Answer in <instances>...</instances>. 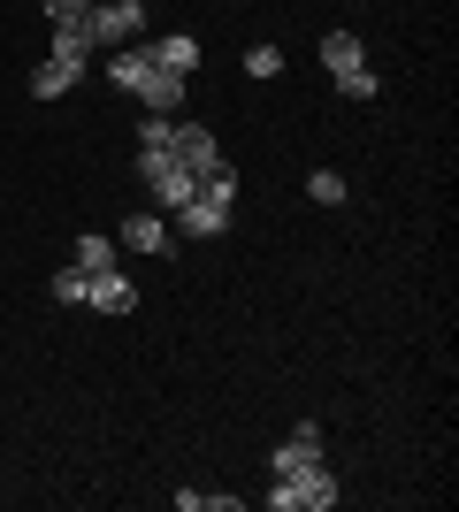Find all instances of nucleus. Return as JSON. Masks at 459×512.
<instances>
[{
    "label": "nucleus",
    "mask_w": 459,
    "mask_h": 512,
    "mask_svg": "<svg viewBox=\"0 0 459 512\" xmlns=\"http://www.w3.org/2000/svg\"><path fill=\"white\" fill-rule=\"evenodd\" d=\"M337 505V474H299V482H276L268 490V512H329Z\"/></svg>",
    "instance_id": "20e7f679"
},
{
    "label": "nucleus",
    "mask_w": 459,
    "mask_h": 512,
    "mask_svg": "<svg viewBox=\"0 0 459 512\" xmlns=\"http://www.w3.org/2000/svg\"><path fill=\"white\" fill-rule=\"evenodd\" d=\"M306 199H314V207H345V176H337V169H314V176H306Z\"/></svg>",
    "instance_id": "a211bd4d"
},
{
    "label": "nucleus",
    "mask_w": 459,
    "mask_h": 512,
    "mask_svg": "<svg viewBox=\"0 0 459 512\" xmlns=\"http://www.w3.org/2000/svg\"><path fill=\"white\" fill-rule=\"evenodd\" d=\"M85 8H92V0H46V16H54V23H77Z\"/></svg>",
    "instance_id": "412c9836"
},
{
    "label": "nucleus",
    "mask_w": 459,
    "mask_h": 512,
    "mask_svg": "<svg viewBox=\"0 0 459 512\" xmlns=\"http://www.w3.org/2000/svg\"><path fill=\"white\" fill-rule=\"evenodd\" d=\"M245 497H230V490H176V512H238Z\"/></svg>",
    "instance_id": "4468645a"
},
{
    "label": "nucleus",
    "mask_w": 459,
    "mask_h": 512,
    "mask_svg": "<svg viewBox=\"0 0 459 512\" xmlns=\"http://www.w3.org/2000/svg\"><path fill=\"white\" fill-rule=\"evenodd\" d=\"M322 69H329V77H345V69H368L360 39H352V31H329V39H322Z\"/></svg>",
    "instance_id": "f8f14e48"
},
{
    "label": "nucleus",
    "mask_w": 459,
    "mask_h": 512,
    "mask_svg": "<svg viewBox=\"0 0 459 512\" xmlns=\"http://www.w3.org/2000/svg\"><path fill=\"white\" fill-rule=\"evenodd\" d=\"M230 214H238V207H222V199L192 192L184 207H176V230H184V237H222V230H230Z\"/></svg>",
    "instance_id": "423d86ee"
},
{
    "label": "nucleus",
    "mask_w": 459,
    "mask_h": 512,
    "mask_svg": "<svg viewBox=\"0 0 459 512\" xmlns=\"http://www.w3.org/2000/svg\"><path fill=\"white\" fill-rule=\"evenodd\" d=\"M268 474H276V482L322 474V421H299V428H291L284 444H276V459H268Z\"/></svg>",
    "instance_id": "7ed1b4c3"
},
{
    "label": "nucleus",
    "mask_w": 459,
    "mask_h": 512,
    "mask_svg": "<svg viewBox=\"0 0 459 512\" xmlns=\"http://www.w3.org/2000/svg\"><path fill=\"white\" fill-rule=\"evenodd\" d=\"M184 85H192V77H169V69H153L146 85H138V107H146V115H184Z\"/></svg>",
    "instance_id": "0eeeda50"
},
{
    "label": "nucleus",
    "mask_w": 459,
    "mask_h": 512,
    "mask_svg": "<svg viewBox=\"0 0 459 512\" xmlns=\"http://www.w3.org/2000/svg\"><path fill=\"white\" fill-rule=\"evenodd\" d=\"M54 54H62V62H92V39H85V23H54Z\"/></svg>",
    "instance_id": "dca6fc26"
},
{
    "label": "nucleus",
    "mask_w": 459,
    "mask_h": 512,
    "mask_svg": "<svg viewBox=\"0 0 459 512\" xmlns=\"http://www.w3.org/2000/svg\"><path fill=\"white\" fill-rule=\"evenodd\" d=\"M199 192H207V199H222V207H238V169H230V161H215V169L199 176Z\"/></svg>",
    "instance_id": "f3484780"
},
{
    "label": "nucleus",
    "mask_w": 459,
    "mask_h": 512,
    "mask_svg": "<svg viewBox=\"0 0 459 512\" xmlns=\"http://www.w3.org/2000/svg\"><path fill=\"white\" fill-rule=\"evenodd\" d=\"M169 153H176L192 176H207V169L222 161V146H215V130H207V123H176V130H169Z\"/></svg>",
    "instance_id": "39448f33"
},
{
    "label": "nucleus",
    "mask_w": 459,
    "mask_h": 512,
    "mask_svg": "<svg viewBox=\"0 0 459 512\" xmlns=\"http://www.w3.org/2000/svg\"><path fill=\"white\" fill-rule=\"evenodd\" d=\"M77 77H85V62H62V54H46V62L31 69V100H62Z\"/></svg>",
    "instance_id": "9b49d317"
},
{
    "label": "nucleus",
    "mask_w": 459,
    "mask_h": 512,
    "mask_svg": "<svg viewBox=\"0 0 459 512\" xmlns=\"http://www.w3.org/2000/svg\"><path fill=\"white\" fill-rule=\"evenodd\" d=\"M138 184L153 192V207H169V214H176L184 199L199 192V176L184 169V161H176L169 146H138Z\"/></svg>",
    "instance_id": "f257e3e1"
},
{
    "label": "nucleus",
    "mask_w": 459,
    "mask_h": 512,
    "mask_svg": "<svg viewBox=\"0 0 459 512\" xmlns=\"http://www.w3.org/2000/svg\"><path fill=\"white\" fill-rule=\"evenodd\" d=\"M85 268H62V276H54V299H62V306H85Z\"/></svg>",
    "instance_id": "aec40b11"
},
{
    "label": "nucleus",
    "mask_w": 459,
    "mask_h": 512,
    "mask_svg": "<svg viewBox=\"0 0 459 512\" xmlns=\"http://www.w3.org/2000/svg\"><path fill=\"white\" fill-rule=\"evenodd\" d=\"M85 306H92V314H131L138 291L123 283V268H108V276H92V283H85Z\"/></svg>",
    "instance_id": "6e6552de"
},
{
    "label": "nucleus",
    "mask_w": 459,
    "mask_h": 512,
    "mask_svg": "<svg viewBox=\"0 0 459 512\" xmlns=\"http://www.w3.org/2000/svg\"><path fill=\"white\" fill-rule=\"evenodd\" d=\"M146 54H153V69H169V77H192L199 69V39L192 31H169V39H153Z\"/></svg>",
    "instance_id": "1a4fd4ad"
},
{
    "label": "nucleus",
    "mask_w": 459,
    "mask_h": 512,
    "mask_svg": "<svg viewBox=\"0 0 459 512\" xmlns=\"http://www.w3.org/2000/svg\"><path fill=\"white\" fill-rule=\"evenodd\" d=\"M77 268H85V276H108V268H123V245H115V237H77Z\"/></svg>",
    "instance_id": "ddd939ff"
},
{
    "label": "nucleus",
    "mask_w": 459,
    "mask_h": 512,
    "mask_svg": "<svg viewBox=\"0 0 459 512\" xmlns=\"http://www.w3.org/2000/svg\"><path fill=\"white\" fill-rule=\"evenodd\" d=\"M77 23H85L92 54H115V46H131V39H138V23H146V0H92Z\"/></svg>",
    "instance_id": "f03ea898"
},
{
    "label": "nucleus",
    "mask_w": 459,
    "mask_h": 512,
    "mask_svg": "<svg viewBox=\"0 0 459 512\" xmlns=\"http://www.w3.org/2000/svg\"><path fill=\"white\" fill-rule=\"evenodd\" d=\"M245 77H253V85H268V77H284V54H276V46H245Z\"/></svg>",
    "instance_id": "2eb2a0df"
},
{
    "label": "nucleus",
    "mask_w": 459,
    "mask_h": 512,
    "mask_svg": "<svg viewBox=\"0 0 459 512\" xmlns=\"http://www.w3.org/2000/svg\"><path fill=\"white\" fill-rule=\"evenodd\" d=\"M115 245H123V253H169V222H161V214H131V222L115 230Z\"/></svg>",
    "instance_id": "9d476101"
},
{
    "label": "nucleus",
    "mask_w": 459,
    "mask_h": 512,
    "mask_svg": "<svg viewBox=\"0 0 459 512\" xmlns=\"http://www.w3.org/2000/svg\"><path fill=\"white\" fill-rule=\"evenodd\" d=\"M337 92H345L352 107H368V100H375L383 85H375V69H345V77H337Z\"/></svg>",
    "instance_id": "6ab92c4d"
}]
</instances>
